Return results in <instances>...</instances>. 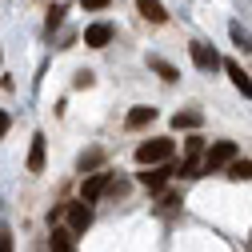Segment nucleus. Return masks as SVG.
I'll return each instance as SVG.
<instances>
[{"mask_svg":"<svg viewBox=\"0 0 252 252\" xmlns=\"http://www.w3.org/2000/svg\"><path fill=\"white\" fill-rule=\"evenodd\" d=\"M180 176H184V180H196V176H204V168H200V156H184V160H180Z\"/></svg>","mask_w":252,"mask_h":252,"instance_id":"nucleus-15","label":"nucleus"},{"mask_svg":"<svg viewBox=\"0 0 252 252\" xmlns=\"http://www.w3.org/2000/svg\"><path fill=\"white\" fill-rule=\"evenodd\" d=\"M136 12H140L148 24H164V20H168V12H164L160 0H136Z\"/></svg>","mask_w":252,"mask_h":252,"instance_id":"nucleus-8","label":"nucleus"},{"mask_svg":"<svg viewBox=\"0 0 252 252\" xmlns=\"http://www.w3.org/2000/svg\"><path fill=\"white\" fill-rule=\"evenodd\" d=\"M0 252H16V236L8 224H0Z\"/></svg>","mask_w":252,"mask_h":252,"instance_id":"nucleus-19","label":"nucleus"},{"mask_svg":"<svg viewBox=\"0 0 252 252\" xmlns=\"http://www.w3.org/2000/svg\"><path fill=\"white\" fill-rule=\"evenodd\" d=\"M92 80H96L92 72H76V88H92Z\"/></svg>","mask_w":252,"mask_h":252,"instance_id":"nucleus-23","label":"nucleus"},{"mask_svg":"<svg viewBox=\"0 0 252 252\" xmlns=\"http://www.w3.org/2000/svg\"><path fill=\"white\" fill-rule=\"evenodd\" d=\"M88 224H92V204H88V200L68 204V228L80 236V232H88Z\"/></svg>","mask_w":252,"mask_h":252,"instance_id":"nucleus-6","label":"nucleus"},{"mask_svg":"<svg viewBox=\"0 0 252 252\" xmlns=\"http://www.w3.org/2000/svg\"><path fill=\"white\" fill-rule=\"evenodd\" d=\"M112 188V176L108 172H88L84 176V184H80V200H88V204H96L104 192Z\"/></svg>","mask_w":252,"mask_h":252,"instance_id":"nucleus-5","label":"nucleus"},{"mask_svg":"<svg viewBox=\"0 0 252 252\" xmlns=\"http://www.w3.org/2000/svg\"><path fill=\"white\" fill-rule=\"evenodd\" d=\"M80 4H84V12H100V8L112 4V0H80Z\"/></svg>","mask_w":252,"mask_h":252,"instance_id":"nucleus-22","label":"nucleus"},{"mask_svg":"<svg viewBox=\"0 0 252 252\" xmlns=\"http://www.w3.org/2000/svg\"><path fill=\"white\" fill-rule=\"evenodd\" d=\"M224 176L228 180H252V160H240V156H236V160L224 168Z\"/></svg>","mask_w":252,"mask_h":252,"instance_id":"nucleus-14","label":"nucleus"},{"mask_svg":"<svg viewBox=\"0 0 252 252\" xmlns=\"http://www.w3.org/2000/svg\"><path fill=\"white\" fill-rule=\"evenodd\" d=\"M60 20H64V4H52L48 8V28H56Z\"/></svg>","mask_w":252,"mask_h":252,"instance_id":"nucleus-21","label":"nucleus"},{"mask_svg":"<svg viewBox=\"0 0 252 252\" xmlns=\"http://www.w3.org/2000/svg\"><path fill=\"white\" fill-rule=\"evenodd\" d=\"M228 32H232V44H236V48H244V52H252V36L244 32V28H240V24H232V28H228Z\"/></svg>","mask_w":252,"mask_h":252,"instance_id":"nucleus-18","label":"nucleus"},{"mask_svg":"<svg viewBox=\"0 0 252 252\" xmlns=\"http://www.w3.org/2000/svg\"><path fill=\"white\" fill-rule=\"evenodd\" d=\"M232 160H236V140H216L212 148H204L200 168H204V176H208V172H224Z\"/></svg>","mask_w":252,"mask_h":252,"instance_id":"nucleus-1","label":"nucleus"},{"mask_svg":"<svg viewBox=\"0 0 252 252\" xmlns=\"http://www.w3.org/2000/svg\"><path fill=\"white\" fill-rule=\"evenodd\" d=\"M28 172H44V132L32 136V148H28Z\"/></svg>","mask_w":252,"mask_h":252,"instance_id":"nucleus-10","label":"nucleus"},{"mask_svg":"<svg viewBox=\"0 0 252 252\" xmlns=\"http://www.w3.org/2000/svg\"><path fill=\"white\" fill-rule=\"evenodd\" d=\"M152 120H156V108H148V104H136L128 116H124L128 128H144V124H152Z\"/></svg>","mask_w":252,"mask_h":252,"instance_id":"nucleus-11","label":"nucleus"},{"mask_svg":"<svg viewBox=\"0 0 252 252\" xmlns=\"http://www.w3.org/2000/svg\"><path fill=\"white\" fill-rule=\"evenodd\" d=\"M140 168H144V172H136V180L148 188V192H160V188L172 180V172H176L168 160H160V164H140Z\"/></svg>","mask_w":252,"mask_h":252,"instance_id":"nucleus-3","label":"nucleus"},{"mask_svg":"<svg viewBox=\"0 0 252 252\" xmlns=\"http://www.w3.org/2000/svg\"><path fill=\"white\" fill-rule=\"evenodd\" d=\"M224 72L232 76V84H236V92H240V96L248 100V96H252V76H248V72H244V68L236 64V60H224Z\"/></svg>","mask_w":252,"mask_h":252,"instance_id":"nucleus-7","label":"nucleus"},{"mask_svg":"<svg viewBox=\"0 0 252 252\" xmlns=\"http://www.w3.org/2000/svg\"><path fill=\"white\" fill-rule=\"evenodd\" d=\"M72 236H76L72 228H52L48 248H52V252H76V248H72Z\"/></svg>","mask_w":252,"mask_h":252,"instance_id":"nucleus-12","label":"nucleus"},{"mask_svg":"<svg viewBox=\"0 0 252 252\" xmlns=\"http://www.w3.org/2000/svg\"><path fill=\"white\" fill-rule=\"evenodd\" d=\"M188 56H192V64H196L200 72L224 68V60H220V52H216L212 44H204V40H192V44H188Z\"/></svg>","mask_w":252,"mask_h":252,"instance_id":"nucleus-4","label":"nucleus"},{"mask_svg":"<svg viewBox=\"0 0 252 252\" xmlns=\"http://www.w3.org/2000/svg\"><path fill=\"white\" fill-rule=\"evenodd\" d=\"M148 64H152V68H156V72H160V76H164V80H168V84H176V80H180V72H176V68H172V64H168V60H160V56H152V60H148Z\"/></svg>","mask_w":252,"mask_h":252,"instance_id":"nucleus-16","label":"nucleus"},{"mask_svg":"<svg viewBox=\"0 0 252 252\" xmlns=\"http://www.w3.org/2000/svg\"><path fill=\"white\" fill-rule=\"evenodd\" d=\"M200 120H204V116H200L196 108H184V112L172 116V128H176V132H180V128H184V132H192V128H200Z\"/></svg>","mask_w":252,"mask_h":252,"instance_id":"nucleus-13","label":"nucleus"},{"mask_svg":"<svg viewBox=\"0 0 252 252\" xmlns=\"http://www.w3.org/2000/svg\"><path fill=\"white\" fill-rule=\"evenodd\" d=\"M176 204H180L176 192H164V196H160V208H176Z\"/></svg>","mask_w":252,"mask_h":252,"instance_id":"nucleus-24","label":"nucleus"},{"mask_svg":"<svg viewBox=\"0 0 252 252\" xmlns=\"http://www.w3.org/2000/svg\"><path fill=\"white\" fill-rule=\"evenodd\" d=\"M108 40H112V24H92L88 32H84V44L88 48H104Z\"/></svg>","mask_w":252,"mask_h":252,"instance_id":"nucleus-9","label":"nucleus"},{"mask_svg":"<svg viewBox=\"0 0 252 252\" xmlns=\"http://www.w3.org/2000/svg\"><path fill=\"white\" fill-rule=\"evenodd\" d=\"M8 124H12V120H8V112H0V140H4V132H8Z\"/></svg>","mask_w":252,"mask_h":252,"instance_id":"nucleus-25","label":"nucleus"},{"mask_svg":"<svg viewBox=\"0 0 252 252\" xmlns=\"http://www.w3.org/2000/svg\"><path fill=\"white\" fill-rule=\"evenodd\" d=\"M100 160H104V152H100V148H92L88 156H80V172H96Z\"/></svg>","mask_w":252,"mask_h":252,"instance_id":"nucleus-17","label":"nucleus"},{"mask_svg":"<svg viewBox=\"0 0 252 252\" xmlns=\"http://www.w3.org/2000/svg\"><path fill=\"white\" fill-rule=\"evenodd\" d=\"M172 152H176V144H172L168 136H152V140H144V144L136 148V164H160V160H172Z\"/></svg>","mask_w":252,"mask_h":252,"instance_id":"nucleus-2","label":"nucleus"},{"mask_svg":"<svg viewBox=\"0 0 252 252\" xmlns=\"http://www.w3.org/2000/svg\"><path fill=\"white\" fill-rule=\"evenodd\" d=\"M184 152H188V156H200V152H204V136H188Z\"/></svg>","mask_w":252,"mask_h":252,"instance_id":"nucleus-20","label":"nucleus"}]
</instances>
